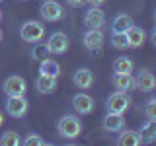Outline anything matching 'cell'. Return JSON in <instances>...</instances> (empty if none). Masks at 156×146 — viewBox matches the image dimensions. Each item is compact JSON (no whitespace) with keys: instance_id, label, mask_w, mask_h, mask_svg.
<instances>
[{"instance_id":"cell-17","label":"cell","mask_w":156,"mask_h":146,"mask_svg":"<svg viewBox=\"0 0 156 146\" xmlns=\"http://www.w3.org/2000/svg\"><path fill=\"white\" fill-rule=\"evenodd\" d=\"M139 136H140V144H152L156 138V121L146 119V123L140 127Z\"/></svg>"},{"instance_id":"cell-18","label":"cell","mask_w":156,"mask_h":146,"mask_svg":"<svg viewBox=\"0 0 156 146\" xmlns=\"http://www.w3.org/2000/svg\"><path fill=\"white\" fill-rule=\"evenodd\" d=\"M131 26H133V18L129 14H119L111 23V33H125Z\"/></svg>"},{"instance_id":"cell-26","label":"cell","mask_w":156,"mask_h":146,"mask_svg":"<svg viewBox=\"0 0 156 146\" xmlns=\"http://www.w3.org/2000/svg\"><path fill=\"white\" fill-rule=\"evenodd\" d=\"M23 144L26 146H45L47 142L41 138V136H37V134H29L26 140H23Z\"/></svg>"},{"instance_id":"cell-16","label":"cell","mask_w":156,"mask_h":146,"mask_svg":"<svg viewBox=\"0 0 156 146\" xmlns=\"http://www.w3.org/2000/svg\"><path fill=\"white\" fill-rule=\"evenodd\" d=\"M113 86L119 92H129L135 88V78L133 74H119V72H113V78H111Z\"/></svg>"},{"instance_id":"cell-19","label":"cell","mask_w":156,"mask_h":146,"mask_svg":"<svg viewBox=\"0 0 156 146\" xmlns=\"http://www.w3.org/2000/svg\"><path fill=\"white\" fill-rule=\"evenodd\" d=\"M119 138H117V144L119 146H139L140 144V136L136 130H119Z\"/></svg>"},{"instance_id":"cell-22","label":"cell","mask_w":156,"mask_h":146,"mask_svg":"<svg viewBox=\"0 0 156 146\" xmlns=\"http://www.w3.org/2000/svg\"><path fill=\"white\" fill-rule=\"evenodd\" d=\"M22 140H20V134L14 133V130H8V133H4L0 136V144L2 146H18Z\"/></svg>"},{"instance_id":"cell-31","label":"cell","mask_w":156,"mask_h":146,"mask_svg":"<svg viewBox=\"0 0 156 146\" xmlns=\"http://www.w3.org/2000/svg\"><path fill=\"white\" fill-rule=\"evenodd\" d=\"M0 18H2V12H0Z\"/></svg>"},{"instance_id":"cell-2","label":"cell","mask_w":156,"mask_h":146,"mask_svg":"<svg viewBox=\"0 0 156 146\" xmlns=\"http://www.w3.org/2000/svg\"><path fill=\"white\" fill-rule=\"evenodd\" d=\"M20 37L26 43H37L45 37V26L37 19H31V22H26L22 27H20Z\"/></svg>"},{"instance_id":"cell-6","label":"cell","mask_w":156,"mask_h":146,"mask_svg":"<svg viewBox=\"0 0 156 146\" xmlns=\"http://www.w3.org/2000/svg\"><path fill=\"white\" fill-rule=\"evenodd\" d=\"M104 41H105V35L101 33V29H88L82 35V43L90 53H98L104 47Z\"/></svg>"},{"instance_id":"cell-11","label":"cell","mask_w":156,"mask_h":146,"mask_svg":"<svg viewBox=\"0 0 156 146\" xmlns=\"http://www.w3.org/2000/svg\"><path fill=\"white\" fill-rule=\"evenodd\" d=\"M135 88H139L140 92H152L154 88H156V78H154V74L150 70H140L139 74H136V78H135Z\"/></svg>"},{"instance_id":"cell-1","label":"cell","mask_w":156,"mask_h":146,"mask_svg":"<svg viewBox=\"0 0 156 146\" xmlns=\"http://www.w3.org/2000/svg\"><path fill=\"white\" fill-rule=\"evenodd\" d=\"M57 129H58V134L62 138H76L82 133V121L76 115H65L58 119Z\"/></svg>"},{"instance_id":"cell-13","label":"cell","mask_w":156,"mask_h":146,"mask_svg":"<svg viewBox=\"0 0 156 146\" xmlns=\"http://www.w3.org/2000/svg\"><path fill=\"white\" fill-rule=\"evenodd\" d=\"M101 125H104V129L109 130V133H119L125 125L123 113H109V111H107V115L104 117V123Z\"/></svg>"},{"instance_id":"cell-14","label":"cell","mask_w":156,"mask_h":146,"mask_svg":"<svg viewBox=\"0 0 156 146\" xmlns=\"http://www.w3.org/2000/svg\"><path fill=\"white\" fill-rule=\"evenodd\" d=\"M72 82H74L76 88H80V90H88V88L94 84V72L88 70V68H80V70L74 72Z\"/></svg>"},{"instance_id":"cell-12","label":"cell","mask_w":156,"mask_h":146,"mask_svg":"<svg viewBox=\"0 0 156 146\" xmlns=\"http://www.w3.org/2000/svg\"><path fill=\"white\" fill-rule=\"evenodd\" d=\"M125 35H127V43H129V47H133V49L143 47V45H144V41H146V33H144V29H143V27H139V26H135V23L125 31Z\"/></svg>"},{"instance_id":"cell-5","label":"cell","mask_w":156,"mask_h":146,"mask_svg":"<svg viewBox=\"0 0 156 146\" xmlns=\"http://www.w3.org/2000/svg\"><path fill=\"white\" fill-rule=\"evenodd\" d=\"M27 99L26 96H8L6 99V111L10 117H16V119H20V117H23L27 113Z\"/></svg>"},{"instance_id":"cell-8","label":"cell","mask_w":156,"mask_h":146,"mask_svg":"<svg viewBox=\"0 0 156 146\" xmlns=\"http://www.w3.org/2000/svg\"><path fill=\"white\" fill-rule=\"evenodd\" d=\"M41 18L47 19V22H58L62 16H65V12H62V6L57 2V0H45V2L41 4Z\"/></svg>"},{"instance_id":"cell-3","label":"cell","mask_w":156,"mask_h":146,"mask_svg":"<svg viewBox=\"0 0 156 146\" xmlns=\"http://www.w3.org/2000/svg\"><path fill=\"white\" fill-rule=\"evenodd\" d=\"M131 107V97L127 96V92H119L111 94L107 97V111L109 113H125Z\"/></svg>"},{"instance_id":"cell-4","label":"cell","mask_w":156,"mask_h":146,"mask_svg":"<svg viewBox=\"0 0 156 146\" xmlns=\"http://www.w3.org/2000/svg\"><path fill=\"white\" fill-rule=\"evenodd\" d=\"M49 53L51 55H62V53L68 51V47H70V41H68V35L62 31H55L51 33V37H49V41L45 43Z\"/></svg>"},{"instance_id":"cell-28","label":"cell","mask_w":156,"mask_h":146,"mask_svg":"<svg viewBox=\"0 0 156 146\" xmlns=\"http://www.w3.org/2000/svg\"><path fill=\"white\" fill-rule=\"evenodd\" d=\"M88 4H90V6H101V4L105 2V0H86Z\"/></svg>"},{"instance_id":"cell-7","label":"cell","mask_w":156,"mask_h":146,"mask_svg":"<svg viewBox=\"0 0 156 146\" xmlns=\"http://www.w3.org/2000/svg\"><path fill=\"white\" fill-rule=\"evenodd\" d=\"M84 26H88V29H101L105 26L104 10H100V6H90L84 14Z\"/></svg>"},{"instance_id":"cell-21","label":"cell","mask_w":156,"mask_h":146,"mask_svg":"<svg viewBox=\"0 0 156 146\" xmlns=\"http://www.w3.org/2000/svg\"><path fill=\"white\" fill-rule=\"evenodd\" d=\"M135 70V62L131 61L129 57H117L113 61V72H119V74H131Z\"/></svg>"},{"instance_id":"cell-27","label":"cell","mask_w":156,"mask_h":146,"mask_svg":"<svg viewBox=\"0 0 156 146\" xmlns=\"http://www.w3.org/2000/svg\"><path fill=\"white\" fill-rule=\"evenodd\" d=\"M68 2V6H74V8H78V6H82V4L86 2V0H66Z\"/></svg>"},{"instance_id":"cell-9","label":"cell","mask_w":156,"mask_h":146,"mask_svg":"<svg viewBox=\"0 0 156 146\" xmlns=\"http://www.w3.org/2000/svg\"><path fill=\"white\" fill-rule=\"evenodd\" d=\"M27 82L22 76H8L4 80V92L6 96H26Z\"/></svg>"},{"instance_id":"cell-23","label":"cell","mask_w":156,"mask_h":146,"mask_svg":"<svg viewBox=\"0 0 156 146\" xmlns=\"http://www.w3.org/2000/svg\"><path fill=\"white\" fill-rule=\"evenodd\" d=\"M111 45L119 51L123 49H129V43H127V35L125 33H111Z\"/></svg>"},{"instance_id":"cell-25","label":"cell","mask_w":156,"mask_h":146,"mask_svg":"<svg viewBox=\"0 0 156 146\" xmlns=\"http://www.w3.org/2000/svg\"><path fill=\"white\" fill-rule=\"evenodd\" d=\"M144 115H146V119H150V121H156V97H150V99L146 101Z\"/></svg>"},{"instance_id":"cell-15","label":"cell","mask_w":156,"mask_h":146,"mask_svg":"<svg viewBox=\"0 0 156 146\" xmlns=\"http://www.w3.org/2000/svg\"><path fill=\"white\" fill-rule=\"evenodd\" d=\"M35 88L39 94H53L57 90V78L55 76H45V74H39L35 80Z\"/></svg>"},{"instance_id":"cell-29","label":"cell","mask_w":156,"mask_h":146,"mask_svg":"<svg viewBox=\"0 0 156 146\" xmlns=\"http://www.w3.org/2000/svg\"><path fill=\"white\" fill-rule=\"evenodd\" d=\"M4 125V115H2V111H0V127Z\"/></svg>"},{"instance_id":"cell-20","label":"cell","mask_w":156,"mask_h":146,"mask_svg":"<svg viewBox=\"0 0 156 146\" xmlns=\"http://www.w3.org/2000/svg\"><path fill=\"white\" fill-rule=\"evenodd\" d=\"M39 74L58 78V74H61V66H58V62L53 61V58H43V61H41V66H39Z\"/></svg>"},{"instance_id":"cell-30","label":"cell","mask_w":156,"mask_h":146,"mask_svg":"<svg viewBox=\"0 0 156 146\" xmlns=\"http://www.w3.org/2000/svg\"><path fill=\"white\" fill-rule=\"evenodd\" d=\"M0 41H2V31H0Z\"/></svg>"},{"instance_id":"cell-32","label":"cell","mask_w":156,"mask_h":146,"mask_svg":"<svg viewBox=\"0 0 156 146\" xmlns=\"http://www.w3.org/2000/svg\"><path fill=\"white\" fill-rule=\"evenodd\" d=\"M0 2H2V0H0Z\"/></svg>"},{"instance_id":"cell-10","label":"cell","mask_w":156,"mask_h":146,"mask_svg":"<svg viewBox=\"0 0 156 146\" xmlns=\"http://www.w3.org/2000/svg\"><path fill=\"white\" fill-rule=\"evenodd\" d=\"M72 107L78 115H88L94 111V99L88 94H76L72 97Z\"/></svg>"},{"instance_id":"cell-24","label":"cell","mask_w":156,"mask_h":146,"mask_svg":"<svg viewBox=\"0 0 156 146\" xmlns=\"http://www.w3.org/2000/svg\"><path fill=\"white\" fill-rule=\"evenodd\" d=\"M49 55V49L47 45H41V43H33V51H31V57L33 58H37V61H43V58H47Z\"/></svg>"}]
</instances>
